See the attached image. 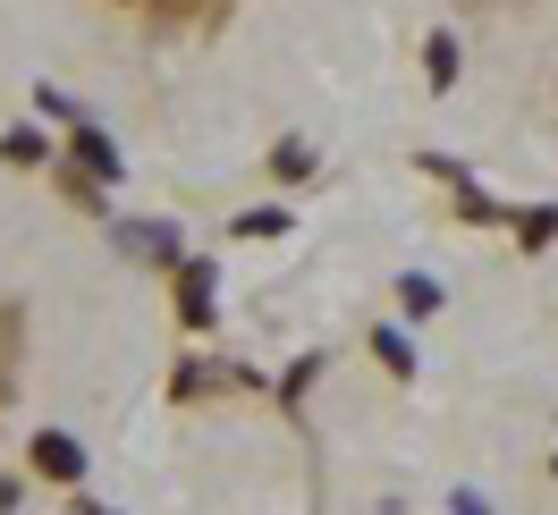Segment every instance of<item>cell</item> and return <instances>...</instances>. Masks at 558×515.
I'll return each instance as SVG.
<instances>
[{
	"label": "cell",
	"mask_w": 558,
	"mask_h": 515,
	"mask_svg": "<svg viewBox=\"0 0 558 515\" xmlns=\"http://www.w3.org/2000/svg\"><path fill=\"white\" fill-rule=\"evenodd\" d=\"M178 321H186V330H211V262H186V271H178Z\"/></svg>",
	"instance_id": "obj_1"
},
{
	"label": "cell",
	"mask_w": 558,
	"mask_h": 515,
	"mask_svg": "<svg viewBox=\"0 0 558 515\" xmlns=\"http://www.w3.org/2000/svg\"><path fill=\"white\" fill-rule=\"evenodd\" d=\"M35 465H43V474H60V481H69V474H85V447H76L69 431H43V440H35Z\"/></svg>",
	"instance_id": "obj_2"
},
{
	"label": "cell",
	"mask_w": 558,
	"mask_h": 515,
	"mask_svg": "<svg viewBox=\"0 0 558 515\" xmlns=\"http://www.w3.org/2000/svg\"><path fill=\"white\" fill-rule=\"evenodd\" d=\"M76 161H85L94 177H119V152H110V144L94 136V127H76Z\"/></svg>",
	"instance_id": "obj_3"
},
{
	"label": "cell",
	"mask_w": 558,
	"mask_h": 515,
	"mask_svg": "<svg viewBox=\"0 0 558 515\" xmlns=\"http://www.w3.org/2000/svg\"><path fill=\"white\" fill-rule=\"evenodd\" d=\"M0 152H9V161H43V136H35V127H17V136H0Z\"/></svg>",
	"instance_id": "obj_4"
}]
</instances>
